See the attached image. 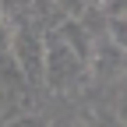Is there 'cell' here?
Returning <instances> with one entry per match:
<instances>
[{
  "mask_svg": "<svg viewBox=\"0 0 127 127\" xmlns=\"http://www.w3.org/2000/svg\"><path fill=\"white\" fill-rule=\"evenodd\" d=\"M81 71H85V64L78 60V53L57 35V32H50L46 53H42V81L53 92H67L78 78H81Z\"/></svg>",
  "mask_w": 127,
  "mask_h": 127,
  "instance_id": "1",
  "label": "cell"
},
{
  "mask_svg": "<svg viewBox=\"0 0 127 127\" xmlns=\"http://www.w3.org/2000/svg\"><path fill=\"white\" fill-rule=\"evenodd\" d=\"M42 53H46V39L42 35H35L25 21L11 25V57L21 64L28 81H39L42 78Z\"/></svg>",
  "mask_w": 127,
  "mask_h": 127,
  "instance_id": "2",
  "label": "cell"
},
{
  "mask_svg": "<svg viewBox=\"0 0 127 127\" xmlns=\"http://www.w3.org/2000/svg\"><path fill=\"white\" fill-rule=\"evenodd\" d=\"M92 71L99 74V78H120L127 71V50L124 46H117L113 39H102L99 46L92 50Z\"/></svg>",
  "mask_w": 127,
  "mask_h": 127,
  "instance_id": "3",
  "label": "cell"
},
{
  "mask_svg": "<svg viewBox=\"0 0 127 127\" xmlns=\"http://www.w3.org/2000/svg\"><path fill=\"white\" fill-rule=\"evenodd\" d=\"M57 35H60V39H64V42H67L71 50L78 53V60H81V64H88V60H92V50H95V42L88 39L85 25L78 21V18H67V21H64V25L57 28Z\"/></svg>",
  "mask_w": 127,
  "mask_h": 127,
  "instance_id": "4",
  "label": "cell"
},
{
  "mask_svg": "<svg viewBox=\"0 0 127 127\" xmlns=\"http://www.w3.org/2000/svg\"><path fill=\"white\" fill-rule=\"evenodd\" d=\"M4 127H50V120H42V117H35V113H25V117L4 120Z\"/></svg>",
  "mask_w": 127,
  "mask_h": 127,
  "instance_id": "5",
  "label": "cell"
},
{
  "mask_svg": "<svg viewBox=\"0 0 127 127\" xmlns=\"http://www.w3.org/2000/svg\"><path fill=\"white\" fill-rule=\"evenodd\" d=\"M109 39L127 50V14H124V18H113V25H109Z\"/></svg>",
  "mask_w": 127,
  "mask_h": 127,
  "instance_id": "6",
  "label": "cell"
},
{
  "mask_svg": "<svg viewBox=\"0 0 127 127\" xmlns=\"http://www.w3.org/2000/svg\"><path fill=\"white\" fill-rule=\"evenodd\" d=\"M11 57V25L4 18V11H0V64Z\"/></svg>",
  "mask_w": 127,
  "mask_h": 127,
  "instance_id": "7",
  "label": "cell"
},
{
  "mask_svg": "<svg viewBox=\"0 0 127 127\" xmlns=\"http://www.w3.org/2000/svg\"><path fill=\"white\" fill-rule=\"evenodd\" d=\"M4 106H7V95H4V92H0V113H4Z\"/></svg>",
  "mask_w": 127,
  "mask_h": 127,
  "instance_id": "8",
  "label": "cell"
}]
</instances>
